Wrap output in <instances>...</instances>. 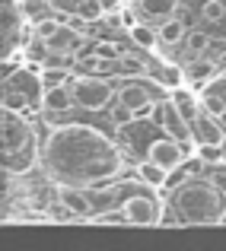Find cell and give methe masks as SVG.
Wrapping results in <instances>:
<instances>
[{"label":"cell","mask_w":226,"mask_h":251,"mask_svg":"<svg viewBox=\"0 0 226 251\" xmlns=\"http://www.w3.org/2000/svg\"><path fill=\"white\" fill-rule=\"evenodd\" d=\"M201 16L207 19V23H220V19H226V0H204Z\"/></svg>","instance_id":"484cf974"},{"label":"cell","mask_w":226,"mask_h":251,"mask_svg":"<svg viewBox=\"0 0 226 251\" xmlns=\"http://www.w3.org/2000/svg\"><path fill=\"white\" fill-rule=\"evenodd\" d=\"M118 102H124L137 118H143L156 108V92L143 83H124L121 89H118Z\"/></svg>","instance_id":"ba28073f"},{"label":"cell","mask_w":226,"mask_h":251,"mask_svg":"<svg viewBox=\"0 0 226 251\" xmlns=\"http://www.w3.org/2000/svg\"><path fill=\"white\" fill-rule=\"evenodd\" d=\"M185 35H188V32H185V19H178V16H169L159 25V42L163 45H178Z\"/></svg>","instance_id":"d6986e66"},{"label":"cell","mask_w":226,"mask_h":251,"mask_svg":"<svg viewBox=\"0 0 226 251\" xmlns=\"http://www.w3.org/2000/svg\"><path fill=\"white\" fill-rule=\"evenodd\" d=\"M172 210L178 213L182 223H191V226H214V223H223L226 194L217 184L204 181V178H188L185 184L175 188Z\"/></svg>","instance_id":"7a4b0ae2"},{"label":"cell","mask_w":226,"mask_h":251,"mask_svg":"<svg viewBox=\"0 0 226 251\" xmlns=\"http://www.w3.org/2000/svg\"><path fill=\"white\" fill-rule=\"evenodd\" d=\"M185 74H188L191 83H207V80H214V76H220L217 74V64L210 61V57H195V61L185 67Z\"/></svg>","instance_id":"ac0fdd59"},{"label":"cell","mask_w":226,"mask_h":251,"mask_svg":"<svg viewBox=\"0 0 226 251\" xmlns=\"http://www.w3.org/2000/svg\"><path fill=\"white\" fill-rule=\"evenodd\" d=\"M77 16H83L86 23H99V19L105 16V6L99 3V0H83L80 10H77Z\"/></svg>","instance_id":"4316f807"},{"label":"cell","mask_w":226,"mask_h":251,"mask_svg":"<svg viewBox=\"0 0 226 251\" xmlns=\"http://www.w3.org/2000/svg\"><path fill=\"white\" fill-rule=\"evenodd\" d=\"M42 80H45V89H48V86H61V83H67V70L57 67V64H48V67L42 70Z\"/></svg>","instance_id":"f1b7e54d"},{"label":"cell","mask_w":226,"mask_h":251,"mask_svg":"<svg viewBox=\"0 0 226 251\" xmlns=\"http://www.w3.org/2000/svg\"><path fill=\"white\" fill-rule=\"evenodd\" d=\"M195 156L204 162V166H220V162L226 159L223 150H220V143H198V153Z\"/></svg>","instance_id":"603a6c76"},{"label":"cell","mask_w":226,"mask_h":251,"mask_svg":"<svg viewBox=\"0 0 226 251\" xmlns=\"http://www.w3.org/2000/svg\"><path fill=\"white\" fill-rule=\"evenodd\" d=\"M3 175H26L38 162V137L23 111L3 105Z\"/></svg>","instance_id":"3957f363"},{"label":"cell","mask_w":226,"mask_h":251,"mask_svg":"<svg viewBox=\"0 0 226 251\" xmlns=\"http://www.w3.org/2000/svg\"><path fill=\"white\" fill-rule=\"evenodd\" d=\"M16 3H26V0H16Z\"/></svg>","instance_id":"d590c367"},{"label":"cell","mask_w":226,"mask_h":251,"mask_svg":"<svg viewBox=\"0 0 226 251\" xmlns=\"http://www.w3.org/2000/svg\"><path fill=\"white\" fill-rule=\"evenodd\" d=\"M23 13H19V3L16 0H3V61L19 48V32H23Z\"/></svg>","instance_id":"9c48e42d"},{"label":"cell","mask_w":226,"mask_h":251,"mask_svg":"<svg viewBox=\"0 0 226 251\" xmlns=\"http://www.w3.org/2000/svg\"><path fill=\"white\" fill-rule=\"evenodd\" d=\"M134 178L143 184V188H166V181H169V169H163L159 162H153L150 156L143 162H137V169H134Z\"/></svg>","instance_id":"9a60e30c"},{"label":"cell","mask_w":226,"mask_h":251,"mask_svg":"<svg viewBox=\"0 0 226 251\" xmlns=\"http://www.w3.org/2000/svg\"><path fill=\"white\" fill-rule=\"evenodd\" d=\"M141 10L153 19H169V16H175L178 0H141Z\"/></svg>","instance_id":"ffe728a7"},{"label":"cell","mask_w":226,"mask_h":251,"mask_svg":"<svg viewBox=\"0 0 226 251\" xmlns=\"http://www.w3.org/2000/svg\"><path fill=\"white\" fill-rule=\"evenodd\" d=\"M147 156L153 162H159L163 169H178L182 166V159H185V150H182V143L178 140H172V137H163V140H153L150 143V150H147Z\"/></svg>","instance_id":"30bf717a"},{"label":"cell","mask_w":226,"mask_h":251,"mask_svg":"<svg viewBox=\"0 0 226 251\" xmlns=\"http://www.w3.org/2000/svg\"><path fill=\"white\" fill-rule=\"evenodd\" d=\"M121 54H124V51L121 48H118V45H112V42H96V45H92V57H99V61H109V64H118V61H121Z\"/></svg>","instance_id":"cb8c5ba5"},{"label":"cell","mask_w":226,"mask_h":251,"mask_svg":"<svg viewBox=\"0 0 226 251\" xmlns=\"http://www.w3.org/2000/svg\"><path fill=\"white\" fill-rule=\"evenodd\" d=\"M74 105H77V99H74V89H70L67 83H61V86H48V89H45L42 108L48 111V115H64V111H70Z\"/></svg>","instance_id":"7c38bea8"},{"label":"cell","mask_w":226,"mask_h":251,"mask_svg":"<svg viewBox=\"0 0 226 251\" xmlns=\"http://www.w3.org/2000/svg\"><path fill=\"white\" fill-rule=\"evenodd\" d=\"M80 45H83V32L74 29L70 23H67V25H61L55 38H48V48L55 51V54H64V57H70V54H74V51L80 48Z\"/></svg>","instance_id":"2e32d148"},{"label":"cell","mask_w":226,"mask_h":251,"mask_svg":"<svg viewBox=\"0 0 226 251\" xmlns=\"http://www.w3.org/2000/svg\"><path fill=\"white\" fill-rule=\"evenodd\" d=\"M42 99H45L42 70H16V74H6V80H3V105L23 111V108H38Z\"/></svg>","instance_id":"277c9868"},{"label":"cell","mask_w":226,"mask_h":251,"mask_svg":"<svg viewBox=\"0 0 226 251\" xmlns=\"http://www.w3.org/2000/svg\"><path fill=\"white\" fill-rule=\"evenodd\" d=\"M42 166L55 184L96 188V184L115 181L121 175L124 159L109 134H102L92 124L70 121L48 134L42 147Z\"/></svg>","instance_id":"6da1fadb"},{"label":"cell","mask_w":226,"mask_h":251,"mask_svg":"<svg viewBox=\"0 0 226 251\" xmlns=\"http://www.w3.org/2000/svg\"><path fill=\"white\" fill-rule=\"evenodd\" d=\"M61 19H55V16H42L38 19L35 25H32V35H38V38H45V42H48V38H55L57 35V29H61Z\"/></svg>","instance_id":"d4e9b609"},{"label":"cell","mask_w":226,"mask_h":251,"mask_svg":"<svg viewBox=\"0 0 226 251\" xmlns=\"http://www.w3.org/2000/svg\"><path fill=\"white\" fill-rule=\"evenodd\" d=\"M80 3H83V0H48V6L51 10H57V13H77L80 10Z\"/></svg>","instance_id":"4dcf8cb0"},{"label":"cell","mask_w":226,"mask_h":251,"mask_svg":"<svg viewBox=\"0 0 226 251\" xmlns=\"http://www.w3.org/2000/svg\"><path fill=\"white\" fill-rule=\"evenodd\" d=\"M131 118H137V115H134V111H131L124 102H118V108H112V124H115V127H128Z\"/></svg>","instance_id":"f546056e"},{"label":"cell","mask_w":226,"mask_h":251,"mask_svg":"<svg viewBox=\"0 0 226 251\" xmlns=\"http://www.w3.org/2000/svg\"><path fill=\"white\" fill-rule=\"evenodd\" d=\"M156 121H159V127H163L166 137H172V140L182 143L185 156L198 153V143L201 140H198V134H195V124L178 111V105L172 102V99H159L156 102Z\"/></svg>","instance_id":"5b68a950"},{"label":"cell","mask_w":226,"mask_h":251,"mask_svg":"<svg viewBox=\"0 0 226 251\" xmlns=\"http://www.w3.org/2000/svg\"><path fill=\"white\" fill-rule=\"evenodd\" d=\"M185 45H188L191 54H204V51L210 48V35H204V32H188V35H185Z\"/></svg>","instance_id":"83f0119b"},{"label":"cell","mask_w":226,"mask_h":251,"mask_svg":"<svg viewBox=\"0 0 226 251\" xmlns=\"http://www.w3.org/2000/svg\"><path fill=\"white\" fill-rule=\"evenodd\" d=\"M210 48H214V54L223 61L226 57V38H210Z\"/></svg>","instance_id":"d6a6232c"},{"label":"cell","mask_w":226,"mask_h":251,"mask_svg":"<svg viewBox=\"0 0 226 251\" xmlns=\"http://www.w3.org/2000/svg\"><path fill=\"white\" fill-rule=\"evenodd\" d=\"M131 42H134L137 48H156L159 29H150L147 23H134V25H131Z\"/></svg>","instance_id":"44dd1931"},{"label":"cell","mask_w":226,"mask_h":251,"mask_svg":"<svg viewBox=\"0 0 226 251\" xmlns=\"http://www.w3.org/2000/svg\"><path fill=\"white\" fill-rule=\"evenodd\" d=\"M172 102L178 105V111H182L185 118H188L191 124H195V118L201 115V99L195 96L191 89H185V86H178V89H172Z\"/></svg>","instance_id":"e0dca14e"},{"label":"cell","mask_w":226,"mask_h":251,"mask_svg":"<svg viewBox=\"0 0 226 251\" xmlns=\"http://www.w3.org/2000/svg\"><path fill=\"white\" fill-rule=\"evenodd\" d=\"M121 216L134 226H156V223H163V203L147 191H134L121 201Z\"/></svg>","instance_id":"52a82bcc"},{"label":"cell","mask_w":226,"mask_h":251,"mask_svg":"<svg viewBox=\"0 0 226 251\" xmlns=\"http://www.w3.org/2000/svg\"><path fill=\"white\" fill-rule=\"evenodd\" d=\"M201 108L210 111V115H217V118H226V99H223L217 89H207V92L201 96Z\"/></svg>","instance_id":"7402d4cb"},{"label":"cell","mask_w":226,"mask_h":251,"mask_svg":"<svg viewBox=\"0 0 226 251\" xmlns=\"http://www.w3.org/2000/svg\"><path fill=\"white\" fill-rule=\"evenodd\" d=\"M217 121H220L217 115H210V111L201 108V115L195 118V134H198L201 143H220V147H223L226 130H223V124H217Z\"/></svg>","instance_id":"5bb4252c"},{"label":"cell","mask_w":226,"mask_h":251,"mask_svg":"<svg viewBox=\"0 0 226 251\" xmlns=\"http://www.w3.org/2000/svg\"><path fill=\"white\" fill-rule=\"evenodd\" d=\"M99 3L105 6V13H118L121 10V0H99Z\"/></svg>","instance_id":"836d02e7"},{"label":"cell","mask_w":226,"mask_h":251,"mask_svg":"<svg viewBox=\"0 0 226 251\" xmlns=\"http://www.w3.org/2000/svg\"><path fill=\"white\" fill-rule=\"evenodd\" d=\"M223 226H226V213H223Z\"/></svg>","instance_id":"e575fe53"},{"label":"cell","mask_w":226,"mask_h":251,"mask_svg":"<svg viewBox=\"0 0 226 251\" xmlns=\"http://www.w3.org/2000/svg\"><path fill=\"white\" fill-rule=\"evenodd\" d=\"M55 201H61L64 207H70L74 216H92V201H89V194H86V188H80V184H57Z\"/></svg>","instance_id":"8fae6325"},{"label":"cell","mask_w":226,"mask_h":251,"mask_svg":"<svg viewBox=\"0 0 226 251\" xmlns=\"http://www.w3.org/2000/svg\"><path fill=\"white\" fill-rule=\"evenodd\" d=\"M118 19H121V25H128V29H131V25L137 23V13L131 10V6H121V10H118Z\"/></svg>","instance_id":"1f68e13d"},{"label":"cell","mask_w":226,"mask_h":251,"mask_svg":"<svg viewBox=\"0 0 226 251\" xmlns=\"http://www.w3.org/2000/svg\"><path fill=\"white\" fill-rule=\"evenodd\" d=\"M150 76H153V83H159L163 89H178V86H185V70L182 67H175V64H166V61H150Z\"/></svg>","instance_id":"4fadbf2b"},{"label":"cell","mask_w":226,"mask_h":251,"mask_svg":"<svg viewBox=\"0 0 226 251\" xmlns=\"http://www.w3.org/2000/svg\"><path fill=\"white\" fill-rule=\"evenodd\" d=\"M70 89H74L77 105L86 108V111H102V108H109V102L115 99V86L109 80H102V76H77V80L70 83Z\"/></svg>","instance_id":"8992f818"}]
</instances>
